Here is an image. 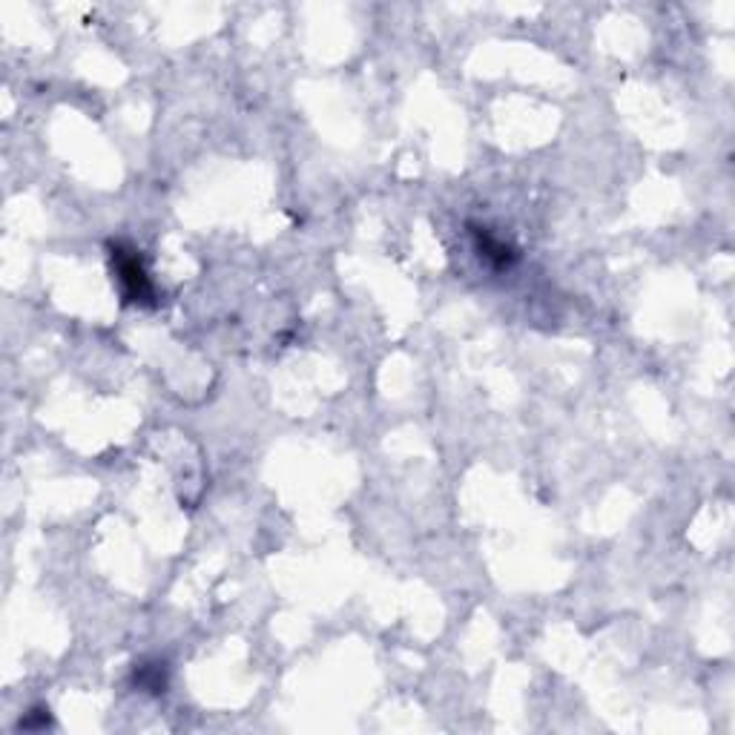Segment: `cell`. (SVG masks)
<instances>
[{"mask_svg": "<svg viewBox=\"0 0 735 735\" xmlns=\"http://www.w3.org/2000/svg\"><path fill=\"white\" fill-rule=\"evenodd\" d=\"M112 265H115L118 285H121V293H124L127 302L144 305L152 299L147 270L142 268V259H138L135 250H127L124 245H112Z\"/></svg>", "mask_w": 735, "mask_h": 735, "instance_id": "6da1fadb", "label": "cell"}, {"mask_svg": "<svg viewBox=\"0 0 735 735\" xmlns=\"http://www.w3.org/2000/svg\"><path fill=\"white\" fill-rule=\"evenodd\" d=\"M474 242H477V250H480L483 259H488L494 268H509L514 259H518L514 247H509L503 238L488 233V227H474Z\"/></svg>", "mask_w": 735, "mask_h": 735, "instance_id": "7a4b0ae2", "label": "cell"}, {"mask_svg": "<svg viewBox=\"0 0 735 735\" xmlns=\"http://www.w3.org/2000/svg\"><path fill=\"white\" fill-rule=\"evenodd\" d=\"M135 681L142 684L144 689H150V692H164V687H167V678H164V672L158 669V664L138 669L135 672Z\"/></svg>", "mask_w": 735, "mask_h": 735, "instance_id": "3957f363", "label": "cell"}]
</instances>
